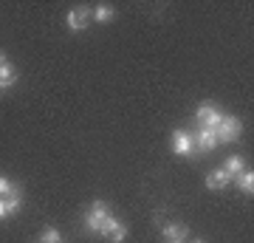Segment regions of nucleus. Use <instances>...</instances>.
Returning <instances> with one entry per match:
<instances>
[{"label": "nucleus", "instance_id": "f257e3e1", "mask_svg": "<svg viewBox=\"0 0 254 243\" xmlns=\"http://www.w3.org/2000/svg\"><path fill=\"white\" fill-rule=\"evenodd\" d=\"M108 218H110L108 204H105V201H93V207L85 212V229H88V232H93V235H99L102 224H105Z\"/></svg>", "mask_w": 254, "mask_h": 243}, {"label": "nucleus", "instance_id": "f03ea898", "mask_svg": "<svg viewBox=\"0 0 254 243\" xmlns=\"http://www.w3.org/2000/svg\"><path fill=\"white\" fill-rule=\"evenodd\" d=\"M240 133H243V122L237 116H223V122H220L218 127V142H237L240 139Z\"/></svg>", "mask_w": 254, "mask_h": 243}, {"label": "nucleus", "instance_id": "7ed1b4c3", "mask_svg": "<svg viewBox=\"0 0 254 243\" xmlns=\"http://www.w3.org/2000/svg\"><path fill=\"white\" fill-rule=\"evenodd\" d=\"M99 235H102V238H108V241H113V243H125V238H127V226L122 224L119 218H113V215H110L108 221L102 224Z\"/></svg>", "mask_w": 254, "mask_h": 243}, {"label": "nucleus", "instance_id": "20e7f679", "mask_svg": "<svg viewBox=\"0 0 254 243\" xmlns=\"http://www.w3.org/2000/svg\"><path fill=\"white\" fill-rule=\"evenodd\" d=\"M65 23H68L71 31H85V28L91 26V9H88V6H76V9L68 11Z\"/></svg>", "mask_w": 254, "mask_h": 243}, {"label": "nucleus", "instance_id": "39448f33", "mask_svg": "<svg viewBox=\"0 0 254 243\" xmlns=\"http://www.w3.org/2000/svg\"><path fill=\"white\" fill-rule=\"evenodd\" d=\"M173 153L175 156H192V139L187 130H173Z\"/></svg>", "mask_w": 254, "mask_h": 243}, {"label": "nucleus", "instance_id": "423d86ee", "mask_svg": "<svg viewBox=\"0 0 254 243\" xmlns=\"http://www.w3.org/2000/svg\"><path fill=\"white\" fill-rule=\"evenodd\" d=\"M229 181H232V175H229L223 167H218V170H212V172L206 175V187H209V189H226Z\"/></svg>", "mask_w": 254, "mask_h": 243}, {"label": "nucleus", "instance_id": "0eeeda50", "mask_svg": "<svg viewBox=\"0 0 254 243\" xmlns=\"http://www.w3.org/2000/svg\"><path fill=\"white\" fill-rule=\"evenodd\" d=\"M164 241H187V238H190V229H187V226L184 224H167L164 226Z\"/></svg>", "mask_w": 254, "mask_h": 243}, {"label": "nucleus", "instance_id": "6e6552de", "mask_svg": "<svg viewBox=\"0 0 254 243\" xmlns=\"http://www.w3.org/2000/svg\"><path fill=\"white\" fill-rule=\"evenodd\" d=\"M17 82V71H14V65L11 63H0V90L11 88Z\"/></svg>", "mask_w": 254, "mask_h": 243}, {"label": "nucleus", "instance_id": "1a4fd4ad", "mask_svg": "<svg viewBox=\"0 0 254 243\" xmlns=\"http://www.w3.org/2000/svg\"><path fill=\"white\" fill-rule=\"evenodd\" d=\"M235 178H237L240 192H243V195H252V192H254V172L252 170H243L240 175H235Z\"/></svg>", "mask_w": 254, "mask_h": 243}, {"label": "nucleus", "instance_id": "9d476101", "mask_svg": "<svg viewBox=\"0 0 254 243\" xmlns=\"http://www.w3.org/2000/svg\"><path fill=\"white\" fill-rule=\"evenodd\" d=\"M198 144H200V150H215V147H218V136L212 133V130H203V127H200L198 130Z\"/></svg>", "mask_w": 254, "mask_h": 243}, {"label": "nucleus", "instance_id": "9b49d317", "mask_svg": "<svg viewBox=\"0 0 254 243\" xmlns=\"http://www.w3.org/2000/svg\"><path fill=\"white\" fill-rule=\"evenodd\" d=\"M220 122H223V113H220V108H215V110H212V113H209L206 119H203V122H200V127H203V130H212V133L218 136Z\"/></svg>", "mask_w": 254, "mask_h": 243}, {"label": "nucleus", "instance_id": "f8f14e48", "mask_svg": "<svg viewBox=\"0 0 254 243\" xmlns=\"http://www.w3.org/2000/svg\"><path fill=\"white\" fill-rule=\"evenodd\" d=\"M113 17H116V11L110 9L108 3H99V6L93 9V14H91V20H96V23H110Z\"/></svg>", "mask_w": 254, "mask_h": 243}, {"label": "nucleus", "instance_id": "ddd939ff", "mask_svg": "<svg viewBox=\"0 0 254 243\" xmlns=\"http://www.w3.org/2000/svg\"><path fill=\"white\" fill-rule=\"evenodd\" d=\"M223 170H226L229 175L235 178V175H240V172L246 170V164H243V159H240V156H232V159H229V162L223 164Z\"/></svg>", "mask_w": 254, "mask_h": 243}, {"label": "nucleus", "instance_id": "4468645a", "mask_svg": "<svg viewBox=\"0 0 254 243\" xmlns=\"http://www.w3.org/2000/svg\"><path fill=\"white\" fill-rule=\"evenodd\" d=\"M40 243H63V235L57 232L54 226H46V229L40 232Z\"/></svg>", "mask_w": 254, "mask_h": 243}, {"label": "nucleus", "instance_id": "2eb2a0df", "mask_svg": "<svg viewBox=\"0 0 254 243\" xmlns=\"http://www.w3.org/2000/svg\"><path fill=\"white\" fill-rule=\"evenodd\" d=\"M215 108H218L215 102H200V105H198V113H195V116H198V122H203V119H206Z\"/></svg>", "mask_w": 254, "mask_h": 243}, {"label": "nucleus", "instance_id": "dca6fc26", "mask_svg": "<svg viewBox=\"0 0 254 243\" xmlns=\"http://www.w3.org/2000/svg\"><path fill=\"white\" fill-rule=\"evenodd\" d=\"M9 189H11V181L6 178V175H0V198H6V195H9Z\"/></svg>", "mask_w": 254, "mask_h": 243}, {"label": "nucleus", "instance_id": "f3484780", "mask_svg": "<svg viewBox=\"0 0 254 243\" xmlns=\"http://www.w3.org/2000/svg\"><path fill=\"white\" fill-rule=\"evenodd\" d=\"M3 218H9V209H6V201L0 198V221H3Z\"/></svg>", "mask_w": 254, "mask_h": 243}, {"label": "nucleus", "instance_id": "a211bd4d", "mask_svg": "<svg viewBox=\"0 0 254 243\" xmlns=\"http://www.w3.org/2000/svg\"><path fill=\"white\" fill-rule=\"evenodd\" d=\"M167 243H181V241H167Z\"/></svg>", "mask_w": 254, "mask_h": 243}, {"label": "nucleus", "instance_id": "6ab92c4d", "mask_svg": "<svg viewBox=\"0 0 254 243\" xmlns=\"http://www.w3.org/2000/svg\"><path fill=\"white\" fill-rule=\"evenodd\" d=\"M192 243H203V241H192Z\"/></svg>", "mask_w": 254, "mask_h": 243}]
</instances>
